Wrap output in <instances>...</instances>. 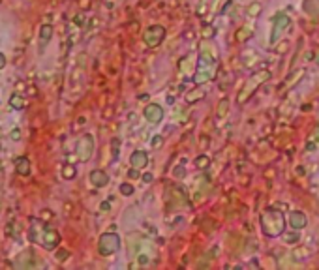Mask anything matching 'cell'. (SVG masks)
Listing matches in <instances>:
<instances>
[{"label":"cell","mask_w":319,"mask_h":270,"mask_svg":"<svg viewBox=\"0 0 319 270\" xmlns=\"http://www.w3.org/2000/svg\"><path fill=\"white\" fill-rule=\"evenodd\" d=\"M32 225H30V229H28V238L32 240V242H36L40 244L41 248H45V250H55L59 242H60V234L57 233L55 229H51L47 223H43V221H38V220H32L30 221Z\"/></svg>","instance_id":"obj_1"},{"label":"cell","mask_w":319,"mask_h":270,"mask_svg":"<svg viewBox=\"0 0 319 270\" xmlns=\"http://www.w3.org/2000/svg\"><path fill=\"white\" fill-rule=\"evenodd\" d=\"M119 248H120V238L115 233H105L100 236L98 250L101 255H111V253H115Z\"/></svg>","instance_id":"obj_2"},{"label":"cell","mask_w":319,"mask_h":270,"mask_svg":"<svg viewBox=\"0 0 319 270\" xmlns=\"http://www.w3.org/2000/svg\"><path fill=\"white\" fill-rule=\"evenodd\" d=\"M92 150H94V139H92V135H83L77 141V145H75V154H77V158L81 161L90 160Z\"/></svg>","instance_id":"obj_3"},{"label":"cell","mask_w":319,"mask_h":270,"mask_svg":"<svg viewBox=\"0 0 319 270\" xmlns=\"http://www.w3.org/2000/svg\"><path fill=\"white\" fill-rule=\"evenodd\" d=\"M165 36V30H163V26H150L147 32H145V41H147V45L150 47H156L161 43V39Z\"/></svg>","instance_id":"obj_4"},{"label":"cell","mask_w":319,"mask_h":270,"mask_svg":"<svg viewBox=\"0 0 319 270\" xmlns=\"http://www.w3.org/2000/svg\"><path fill=\"white\" fill-rule=\"evenodd\" d=\"M38 265H40V263L36 261V257H34L32 251H23L21 255H17L15 263H13L15 269H32V267H38Z\"/></svg>","instance_id":"obj_5"},{"label":"cell","mask_w":319,"mask_h":270,"mask_svg":"<svg viewBox=\"0 0 319 270\" xmlns=\"http://www.w3.org/2000/svg\"><path fill=\"white\" fill-rule=\"evenodd\" d=\"M51 38H53V26L43 25L41 28H40V38H38V41H40V49H45V45L49 43Z\"/></svg>","instance_id":"obj_6"},{"label":"cell","mask_w":319,"mask_h":270,"mask_svg":"<svg viewBox=\"0 0 319 270\" xmlns=\"http://www.w3.org/2000/svg\"><path fill=\"white\" fill-rule=\"evenodd\" d=\"M90 182L96 186V188H103V186H107V182H109V176L103 171L96 169V171L90 173Z\"/></svg>","instance_id":"obj_7"},{"label":"cell","mask_w":319,"mask_h":270,"mask_svg":"<svg viewBox=\"0 0 319 270\" xmlns=\"http://www.w3.org/2000/svg\"><path fill=\"white\" fill-rule=\"evenodd\" d=\"M289 223H291L293 229H302V227H306L308 220L302 212H291L289 214Z\"/></svg>","instance_id":"obj_8"},{"label":"cell","mask_w":319,"mask_h":270,"mask_svg":"<svg viewBox=\"0 0 319 270\" xmlns=\"http://www.w3.org/2000/svg\"><path fill=\"white\" fill-rule=\"evenodd\" d=\"M15 171L21 176H28L30 174V161H28V158H25V156L17 158L15 160Z\"/></svg>","instance_id":"obj_9"},{"label":"cell","mask_w":319,"mask_h":270,"mask_svg":"<svg viewBox=\"0 0 319 270\" xmlns=\"http://www.w3.org/2000/svg\"><path fill=\"white\" fill-rule=\"evenodd\" d=\"M161 109H160L158 105H148L147 109H145V116H147L150 122H160L161 120Z\"/></svg>","instance_id":"obj_10"},{"label":"cell","mask_w":319,"mask_h":270,"mask_svg":"<svg viewBox=\"0 0 319 270\" xmlns=\"http://www.w3.org/2000/svg\"><path fill=\"white\" fill-rule=\"evenodd\" d=\"M130 161H132V165H134V167H145V165H147V154H145V152H141V150H137V152L132 154Z\"/></svg>","instance_id":"obj_11"},{"label":"cell","mask_w":319,"mask_h":270,"mask_svg":"<svg viewBox=\"0 0 319 270\" xmlns=\"http://www.w3.org/2000/svg\"><path fill=\"white\" fill-rule=\"evenodd\" d=\"M10 105H12L13 109H25L26 99L23 98L21 94H12V98H10Z\"/></svg>","instance_id":"obj_12"},{"label":"cell","mask_w":319,"mask_h":270,"mask_svg":"<svg viewBox=\"0 0 319 270\" xmlns=\"http://www.w3.org/2000/svg\"><path fill=\"white\" fill-rule=\"evenodd\" d=\"M62 176H64L66 180L74 178V176H75V167H74V165H64V169H62Z\"/></svg>","instance_id":"obj_13"},{"label":"cell","mask_w":319,"mask_h":270,"mask_svg":"<svg viewBox=\"0 0 319 270\" xmlns=\"http://www.w3.org/2000/svg\"><path fill=\"white\" fill-rule=\"evenodd\" d=\"M120 192H122L124 195H132V193H134V188L130 184H122L120 186Z\"/></svg>","instance_id":"obj_14"},{"label":"cell","mask_w":319,"mask_h":270,"mask_svg":"<svg viewBox=\"0 0 319 270\" xmlns=\"http://www.w3.org/2000/svg\"><path fill=\"white\" fill-rule=\"evenodd\" d=\"M197 163H199V167H201V169H205V167H207V163H209V158H205V156H203V158H199V160H197Z\"/></svg>","instance_id":"obj_15"},{"label":"cell","mask_w":319,"mask_h":270,"mask_svg":"<svg viewBox=\"0 0 319 270\" xmlns=\"http://www.w3.org/2000/svg\"><path fill=\"white\" fill-rule=\"evenodd\" d=\"M10 137H12L13 141H19V139H21V132H19V130H12Z\"/></svg>","instance_id":"obj_16"},{"label":"cell","mask_w":319,"mask_h":270,"mask_svg":"<svg viewBox=\"0 0 319 270\" xmlns=\"http://www.w3.org/2000/svg\"><path fill=\"white\" fill-rule=\"evenodd\" d=\"M160 145H161V137H156V139L152 141V147H154V148H158Z\"/></svg>","instance_id":"obj_17"},{"label":"cell","mask_w":319,"mask_h":270,"mask_svg":"<svg viewBox=\"0 0 319 270\" xmlns=\"http://www.w3.org/2000/svg\"><path fill=\"white\" fill-rule=\"evenodd\" d=\"M57 257L60 259V261H64V259L68 257V251H64V250H62V251H59V255H57Z\"/></svg>","instance_id":"obj_18"},{"label":"cell","mask_w":319,"mask_h":270,"mask_svg":"<svg viewBox=\"0 0 319 270\" xmlns=\"http://www.w3.org/2000/svg\"><path fill=\"white\" fill-rule=\"evenodd\" d=\"M137 176H139V171H137V167H135V169L130 171V178H137Z\"/></svg>","instance_id":"obj_19"},{"label":"cell","mask_w":319,"mask_h":270,"mask_svg":"<svg viewBox=\"0 0 319 270\" xmlns=\"http://www.w3.org/2000/svg\"><path fill=\"white\" fill-rule=\"evenodd\" d=\"M4 66H6V57H4L2 53H0V70H2Z\"/></svg>","instance_id":"obj_20"},{"label":"cell","mask_w":319,"mask_h":270,"mask_svg":"<svg viewBox=\"0 0 319 270\" xmlns=\"http://www.w3.org/2000/svg\"><path fill=\"white\" fill-rule=\"evenodd\" d=\"M111 207H109V203H101V210H103V212H107V210H109Z\"/></svg>","instance_id":"obj_21"},{"label":"cell","mask_w":319,"mask_h":270,"mask_svg":"<svg viewBox=\"0 0 319 270\" xmlns=\"http://www.w3.org/2000/svg\"><path fill=\"white\" fill-rule=\"evenodd\" d=\"M259 10H261V8H259L258 4H254V6H252V8H250V12L254 13V12H259Z\"/></svg>","instance_id":"obj_22"},{"label":"cell","mask_w":319,"mask_h":270,"mask_svg":"<svg viewBox=\"0 0 319 270\" xmlns=\"http://www.w3.org/2000/svg\"><path fill=\"white\" fill-rule=\"evenodd\" d=\"M143 178H145V182H152V174H145V176H143Z\"/></svg>","instance_id":"obj_23"}]
</instances>
